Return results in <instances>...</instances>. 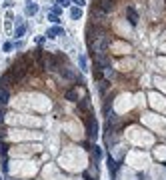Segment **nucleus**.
<instances>
[{
	"mask_svg": "<svg viewBox=\"0 0 166 180\" xmlns=\"http://www.w3.org/2000/svg\"><path fill=\"white\" fill-rule=\"evenodd\" d=\"M86 44L90 48V52L94 54H100V52H106L108 46L112 44V36L104 26L100 24H90L86 28Z\"/></svg>",
	"mask_w": 166,
	"mask_h": 180,
	"instance_id": "1",
	"label": "nucleus"
},
{
	"mask_svg": "<svg viewBox=\"0 0 166 180\" xmlns=\"http://www.w3.org/2000/svg\"><path fill=\"white\" fill-rule=\"evenodd\" d=\"M92 58H94V64H96L98 70H106V68H110V64H112V60H110V54L108 52L94 54Z\"/></svg>",
	"mask_w": 166,
	"mask_h": 180,
	"instance_id": "2",
	"label": "nucleus"
},
{
	"mask_svg": "<svg viewBox=\"0 0 166 180\" xmlns=\"http://www.w3.org/2000/svg\"><path fill=\"white\" fill-rule=\"evenodd\" d=\"M44 68L46 70H58V56L56 54H44Z\"/></svg>",
	"mask_w": 166,
	"mask_h": 180,
	"instance_id": "3",
	"label": "nucleus"
},
{
	"mask_svg": "<svg viewBox=\"0 0 166 180\" xmlns=\"http://www.w3.org/2000/svg\"><path fill=\"white\" fill-rule=\"evenodd\" d=\"M94 8H98L102 12H110L114 8V0H94Z\"/></svg>",
	"mask_w": 166,
	"mask_h": 180,
	"instance_id": "4",
	"label": "nucleus"
},
{
	"mask_svg": "<svg viewBox=\"0 0 166 180\" xmlns=\"http://www.w3.org/2000/svg\"><path fill=\"white\" fill-rule=\"evenodd\" d=\"M78 110L82 112V118L90 116V102H88V98H82V100H78Z\"/></svg>",
	"mask_w": 166,
	"mask_h": 180,
	"instance_id": "5",
	"label": "nucleus"
},
{
	"mask_svg": "<svg viewBox=\"0 0 166 180\" xmlns=\"http://www.w3.org/2000/svg\"><path fill=\"white\" fill-rule=\"evenodd\" d=\"M104 16H106V12H102V10H98V8L92 6V24H102V20H104Z\"/></svg>",
	"mask_w": 166,
	"mask_h": 180,
	"instance_id": "6",
	"label": "nucleus"
},
{
	"mask_svg": "<svg viewBox=\"0 0 166 180\" xmlns=\"http://www.w3.org/2000/svg\"><path fill=\"white\" fill-rule=\"evenodd\" d=\"M58 72H60V76H62V78H66V80H76V74L72 72V70H70V68H62V66H58Z\"/></svg>",
	"mask_w": 166,
	"mask_h": 180,
	"instance_id": "7",
	"label": "nucleus"
},
{
	"mask_svg": "<svg viewBox=\"0 0 166 180\" xmlns=\"http://www.w3.org/2000/svg\"><path fill=\"white\" fill-rule=\"evenodd\" d=\"M126 16H128V20H130V24L136 26V22H138V14H136V10H134L132 6H126Z\"/></svg>",
	"mask_w": 166,
	"mask_h": 180,
	"instance_id": "8",
	"label": "nucleus"
},
{
	"mask_svg": "<svg viewBox=\"0 0 166 180\" xmlns=\"http://www.w3.org/2000/svg\"><path fill=\"white\" fill-rule=\"evenodd\" d=\"M46 36H48V38H56V36H64V30H62L60 26H52V28H50V30L46 32Z\"/></svg>",
	"mask_w": 166,
	"mask_h": 180,
	"instance_id": "9",
	"label": "nucleus"
},
{
	"mask_svg": "<svg viewBox=\"0 0 166 180\" xmlns=\"http://www.w3.org/2000/svg\"><path fill=\"white\" fill-rule=\"evenodd\" d=\"M36 12H38V6H36V2L28 0V2H26V14H28V16H34Z\"/></svg>",
	"mask_w": 166,
	"mask_h": 180,
	"instance_id": "10",
	"label": "nucleus"
},
{
	"mask_svg": "<svg viewBox=\"0 0 166 180\" xmlns=\"http://www.w3.org/2000/svg\"><path fill=\"white\" fill-rule=\"evenodd\" d=\"M8 84H12V80H10V74H2V76H0V88H4V90H6V86Z\"/></svg>",
	"mask_w": 166,
	"mask_h": 180,
	"instance_id": "11",
	"label": "nucleus"
},
{
	"mask_svg": "<svg viewBox=\"0 0 166 180\" xmlns=\"http://www.w3.org/2000/svg\"><path fill=\"white\" fill-rule=\"evenodd\" d=\"M64 98L66 100H70V102H78V92L76 90H66V94H64Z\"/></svg>",
	"mask_w": 166,
	"mask_h": 180,
	"instance_id": "12",
	"label": "nucleus"
},
{
	"mask_svg": "<svg viewBox=\"0 0 166 180\" xmlns=\"http://www.w3.org/2000/svg\"><path fill=\"white\" fill-rule=\"evenodd\" d=\"M8 100H10V94H8V90H4V88H0V106H4Z\"/></svg>",
	"mask_w": 166,
	"mask_h": 180,
	"instance_id": "13",
	"label": "nucleus"
},
{
	"mask_svg": "<svg viewBox=\"0 0 166 180\" xmlns=\"http://www.w3.org/2000/svg\"><path fill=\"white\" fill-rule=\"evenodd\" d=\"M24 32H26V26H24V24H18V26H16V30H14V36H16V38H20V36H24Z\"/></svg>",
	"mask_w": 166,
	"mask_h": 180,
	"instance_id": "14",
	"label": "nucleus"
},
{
	"mask_svg": "<svg viewBox=\"0 0 166 180\" xmlns=\"http://www.w3.org/2000/svg\"><path fill=\"white\" fill-rule=\"evenodd\" d=\"M70 16H72L74 20H78L80 16H82V10H80V8H72V10H70Z\"/></svg>",
	"mask_w": 166,
	"mask_h": 180,
	"instance_id": "15",
	"label": "nucleus"
},
{
	"mask_svg": "<svg viewBox=\"0 0 166 180\" xmlns=\"http://www.w3.org/2000/svg\"><path fill=\"white\" fill-rule=\"evenodd\" d=\"M98 88H100V92L104 94V92H106V88H108V80H100V82H98Z\"/></svg>",
	"mask_w": 166,
	"mask_h": 180,
	"instance_id": "16",
	"label": "nucleus"
},
{
	"mask_svg": "<svg viewBox=\"0 0 166 180\" xmlns=\"http://www.w3.org/2000/svg\"><path fill=\"white\" fill-rule=\"evenodd\" d=\"M116 168H118V164L114 162L112 158H108V170H112V172H116Z\"/></svg>",
	"mask_w": 166,
	"mask_h": 180,
	"instance_id": "17",
	"label": "nucleus"
},
{
	"mask_svg": "<svg viewBox=\"0 0 166 180\" xmlns=\"http://www.w3.org/2000/svg\"><path fill=\"white\" fill-rule=\"evenodd\" d=\"M94 78L98 80V82H100V80H104V78H102V70H98V68H94Z\"/></svg>",
	"mask_w": 166,
	"mask_h": 180,
	"instance_id": "18",
	"label": "nucleus"
},
{
	"mask_svg": "<svg viewBox=\"0 0 166 180\" xmlns=\"http://www.w3.org/2000/svg\"><path fill=\"white\" fill-rule=\"evenodd\" d=\"M56 4H58V6H68L70 0H56Z\"/></svg>",
	"mask_w": 166,
	"mask_h": 180,
	"instance_id": "19",
	"label": "nucleus"
},
{
	"mask_svg": "<svg viewBox=\"0 0 166 180\" xmlns=\"http://www.w3.org/2000/svg\"><path fill=\"white\" fill-rule=\"evenodd\" d=\"M80 66H82V70H86V58L84 56H80Z\"/></svg>",
	"mask_w": 166,
	"mask_h": 180,
	"instance_id": "20",
	"label": "nucleus"
},
{
	"mask_svg": "<svg viewBox=\"0 0 166 180\" xmlns=\"http://www.w3.org/2000/svg\"><path fill=\"white\" fill-rule=\"evenodd\" d=\"M60 12H62V6H54L52 8V14H56V16H58Z\"/></svg>",
	"mask_w": 166,
	"mask_h": 180,
	"instance_id": "21",
	"label": "nucleus"
},
{
	"mask_svg": "<svg viewBox=\"0 0 166 180\" xmlns=\"http://www.w3.org/2000/svg\"><path fill=\"white\" fill-rule=\"evenodd\" d=\"M48 20H50V22H58V16H56V14H50Z\"/></svg>",
	"mask_w": 166,
	"mask_h": 180,
	"instance_id": "22",
	"label": "nucleus"
},
{
	"mask_svg": "<svg viewBox=\"0 0 166 180\" xmlns=\"http://www.w3.org/2000/svg\"><path fill=\"white\" fill-rule=\"evenodd\" d=\"M4 50L10 52V50H12V42H6V44H4Z\"/></svg>",
	"mask_w": 166,
	"mask_h": 180,
	"instance_id": "23",
	"label": "nucleus"
},
{
	"mask_svg": "<svg viewBox=\"0 0 166 180\" xmlns=\"http://www.w3.org/2000/svg\"><path fill=\"white\" fill-rule=\"evenodd\" d=\"M4 154H6V146H4V144H0V156H4Z\"/></svg>",
	"mask_w": 166,
	"mask_h": 180,
	"instance_id": "24",
	"label": "nucleus"
},
{
	"mask_svg": "<svg viewBox=\"0 0 166 180\" xmlns=\"http://www.w3.org/2000/svg\"><path fill=\"white\" fill-rule=\"evenodd\" d=\"M2 108H4V106H0V124L4 122V110H2Z\"/></svg>",
	"mask_w": 166,
	"mask_h": 180,
	"instance_id": "25",
	"label": "nucleus"
},
{
	"mask_svg": "<svg viewBox=\"0 0 166 180\" xmlns=\"http://www.w3.org/2000/svg\"><path fill=\"white\" fill-rule=\"evenodd\" d=\"M94 156H96V158H100V148L98 146H94Z\"/></svg>",
	"mask_w": 166,
	"mask_h": 180,
	"instance_id": "26",
	"label": "nucleus"
},
{
	"mask_svg": "<svg viewBox=\"0 0 166 180\" xmlns=\"http://www.w3.org/2000/svg\"><path fill=\"white\" fill-rule=\"evenodd\" d=\"M72 2H74V4H78V8L84 6V0H72Z\"/></svg>",
	"mask_w": 166,
	"mask_h": 180,
	"instance_id": "27",
	"label": "nucleus"
}]
</instances>
